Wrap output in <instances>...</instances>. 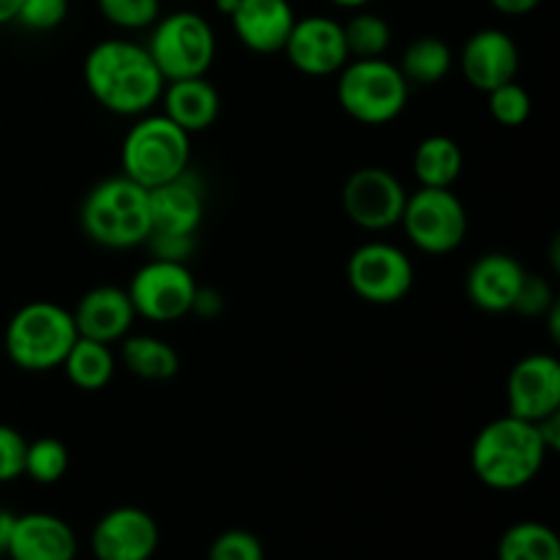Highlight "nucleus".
Instances as JSON below:
<instances>
[{"mask_svg":"<svg viewBox=\"0 0 560 560\" xmlns=\"http://www.w3.org/2000/svg\"><path fill=\"white\" fill-rule=\"evenodd\" d=\"M151 233L197 235L206 217V189L195 173H180L178 178L148 189Z\"/></svg>","mask_w":560,"mask_h":560,"instance_id":"16","label":"nucleus"},{"mask_svg":"<svg viewBox=\"0 0 560 560\" xmlns=\"http://www.w3.org/2000/svg\"><path fill=\"white\" fill-rule=\"evenodd\" d=\"M135 306H131L129 293L118 284H98L91 288L77 306L71 310L77 337L93 339V342L113 345L129 337L135 326Z\"/></svg>","mask_w":560,"mask_h":560,"instance_id":"17","label":"nucleus"},{"mask_svg":"<svg viewBox=\"0 0 560 560\" xmlns=\"http://www.w3.org/2000/svg\"><path fill=\"white\" fill-rule=\"evenodd\" d=\"M295 20L290 0H238L230 16L238 42L257 55L282 52Z\"/></svg>","mask_w":560,"mask_h":560,"instance_id":"19","label":"nucleus"},{"mask_svg":"<svg viewBox=\"0 0 560 560\" xmlns=\"http://www.w3.org/2000/svg\"><path fill=\"white\" fill-rule=\"evenodd\" d=\"M459 69L465 80L481 93L495 91L498 85H506L520 71V49L517 42L501 27H485L476 31L465 42L459 52Z\"/></svg>","mask_w":560,"mask_h":560,"instance_id":"15","label":"nucleus"},{"mask_svg":"<svg viewBox=\"0 0 560 560\" xmlns=\"http://www.w3.org/2000/svg\"><path fill=\"white\" fill-rule=\"evenodd\" d=\"M405 191L402 180L386 167H359L348 175L342 186V208L350 222L370 233L399 224L405 211Z\"/></svg>","mask_w":560,"mask_h":560,"instance_id":"11","label":"nucleus"},{"mask_svg":"<svg viewBox=\"0 0 560 560\" xmlns=\"http://www.w3.org/2000/svg\"><path fill=\"white\" fill-rule=\"evenodd\" d=\"M120 359L131 375L142 377V381H170L178 375L180 359L175 348L164 339L151 337V334H140V337H124L120 339Z\"/></svg>","mask_w":560,"mask_h":560,"instance_id":"23","label":"nucleus"},{"mask_svg":"<svg viewBox=\"0 0 560 560\" xmlns=\"http://www.w3.org/2000/svg\"><path fill=\"white\" fill-rule=\"evenodd\" d=\"M82 74L91 96L115 115H145L164 91V77L145 44L126 38H107L91 47Z\"/></svg>","mask_w":560,"mask_h":560,"instance_id":"1","label":"nucleus"},{"mask_svg":"<svg viewBox=\"0 0 560 560\" xmlns=\"http://www.w3.org/2000/svg\"><path fill=\"white\" fill-rule=\"evenodd\" d=\"M492 9L501 11V14L506 16H523V14H530V11L539 9L541 0H490Z\"/></svg>","mask_w":560,"mask_h":560,"instance_id":"38","label":"nucleus"},{"mask_svg":"<svg viewBox=\"0 0 560 560\" xmlns=\"http://www.w3.org/2000/svg\"><path fill=\"white\" fill-rule=\"evenodd\" d=\"M80 224L104 249H135L151 235L148 189L129 175H113L93 186L80 208Z\"/></svg>","mask_w":560,"mask_h":560,"instance_id":"3","label":"nucleus"},{"mask_svg":"<svg viewBox=\"0 0 560 560\" xmlns=\"http://www.w3.org/2000/svg\"><path fill=\"white\" fill-rule=\"evenodd\" d=\"M536 430H539L541 435V443L547 446V452H558L560 446V410L558 413H550L545 416L541 421H536Z\"/></svg>","mask_w":560,"mask_h":560,"instance_id":"37","label":"nucleus"},{"mask_svg":"<svg viewBox=\"0 0 560 560\" xmlns=\"http://www.w3.org/2000/svg\"><path fill=\"white\" fill-rule=\"evenodd\" d=\"M498 560H560V541L550 525L525 520L501 536Z\"/></svg>","mask_w":560,"mask_h":560,"instance_id":"26","label":"nucleus"},{"mask_svg":"<svg viewBox=\"0 0 560 560\" xmlns=\"http://www.w3.org/2000/svg\"><path fill=\"white\" fill-rule=\"evenodd\" d=\"M69 470V448L58 438H36L27 443L25 452V476L36 485H55Z\"/></svg>","mask_w":560,"mask_h":560,"instance_id":"28","label":"nucleus"},{"mask_svg":"<svg viewBox=\"0 0 560 560\" xmlns=\"http://www.w3.org/2000/svg\"><path fill=\"white\" fill-rule=\"evenodd\" d=\"M159 102L164 104V115L186 135H197L217 124L222 98L219 91L206 77H189V80L164 82V91Z\"/></svg>","mask_w":560,"mask_h":560,"instance_id":"21","label":"nucleus"},{"mask_svg":"<svg viewBox=\"0 0 560 560\" xmlns=\"http://www.w3.org/2000/svg\"><path fill=\"white\" fill-rule=\"evenodd\" d=\"M525 273L528 271L520 266L517 257L506 255V252H487L468 268L465 293H468L470 304L479 306L481 312H492V315L512 312Z\"/></svg>","mask_w":560,"mask_h":560,"instance_id":"18","label":"nucleus"},{"mask_svg":"<svg viewBox=\"0 0 560 560\" xmlns=\"http://www.w3.org/2000/svg\"><path fill=\"white\" fill-rule=\"evenodd\" d=\"M60 366L66 370L71 386L82 388V392H102L115 375V355L109 345L77 337Z\"/></svg>","mask_w":560,"mask_h":560,"instance_id":"24","label":"nucleus"},{"mask_svg":"<svg viewBox=\"0 0 560 560\" xmlns=\"http://www.w3.org/2000/svg\"><path fill=\"white\" fill-rule=\"evenodd\" d=\"M399 224L416 249L427 255H448L459 249L468 235V211L452 189L421 186L405 200Z\"/></svg>","mask_w":560,"mask_h":560,"instance_id":"8","label":"nucleus"},{"mask_svg":"<svg viewBox=\"0 0 560 560\" xmlns=\"http://www.w3.org/2000/svg\"><path fill=\"white\" fill-rule=\"evenodd\" d=\"M5 556L11 560H74L77 536L66 520L47 512L14 517Z\"/></svg>","mask_w":560,"mask_h":560,"instance_id":"20","label":"nucleus"},{"mask_svg":"<svg viewBox=\"0 0 560 560\" xmlns=\"http://www.w3.org/2000/svg\"><path fill=\"white\" fill-rule=\"evenodd\" d=\"M11 528H14V514L0 509V556H5V547H9Z\"/></svg>","mask_w":560,"mask_h":560,"instance_id":"39","label":"nucleus"},{"mask_svg":"<svg viewBox=\"0 0 560 560\" xmlns=\"http://www.w3.org/2000/svg\"><path fill=\"white\" fill-rule=\"evenodd\" d=\"M454 55L443 38L419 36L405 47L397 69L408 80V85H438L452 71Z\"/></svg>","mask_w":560,"mask_h":560,"instance_id":"25","label":"nucleus"},{"mask_svg":"<svg viewBox=\"0 0 560 560\" xmlns=\"http://www.w3.org/2000/svg\"><path fill=\"white\" fill-rule=\"evenodd\" d=\"M22 0H0V25H9L16 20V11H20Z\"/></svg>","mask_w":560,"mask_h":560,"instance_id":"40","label":"nucleus"},{"mask_svg":"<svg viewBox=\"0 0 560 560\" xmlns=\"http://www.w3.org/2000/svg\"><path fill=\"white\" fill-rule=\"evenodd\" d=\"M282 52L288 55L290 66L306 77L339 74L350 60L342 22L320 14L295 20Z\"/></svg>","mask_w":560,"mask_h":560,"instance_id":"12","label":"nucleus"},{"mask_svg":"<svg viewBox=\"0 0 560 560\" xmlns=\"http://www.w3.org/2000/svg\"><path fill=\"white\" fill-rule=\"evenodd\" d=\"M145 49L164 82L206 77L217 58V33L197 11H175L153 22Z\"/></svg>","mask_w":560,"mask_h":560,"instance_id":"7","label":"nucleus"},{"mask_svg":"<svg viewBox=\"0 0 560 560\" xmlns=\"http://www.w3.org/2000/svg\"><path fill=\"white\" fill-rule=\"evenodd\" d=\"M77 342L71 312L52 301H31L11 315L5 326V353L25 372H49L63 364Z\"/></svg>","mask_w":560,"mask_h":560,"instance_id":"4","label":"nucleus"},{"mask_svg":"<svg viewBox=\"0 0 560 560\" xmlns=\"http://www.w3.org/2000/svg\"><path fill=\"white\" fill-rule=\"evenodd\" d=\"M104 20L124 31H142L159 20L162 0H96Z\"/></svg>","mask_w":560,"mask_h":560,"instance_id":"29","label":"nucleus"},{"mask_svg":"<svg viewBox=\"0 0 560 560\" xmlns=\"http://www.w3.org/2000/svg\"><path fill=\"white\" fill-rule=\"evenodd\" d=\"M159 547V525L145 509L118 506L104 514L91 534L96 560H151Z\"/></svg>","mask_w":560,"mask_h":560,"instance_id":"14","label":"nucleus"},{"mask_svg":"<svg viewBox=\"0 0 560 560\" xmlns=\"http://www.w3.org/2000/svg\"><path fill=\"white\" fill-rule=\"evenodd\" d=\"M27 441L9 424H0V485L25 476Z\"/></svg>","mask_w":560,"mask_h":560,"instance_id":"33","label":"nucleus"},{"mask_svg":"<svg viewBox=\"0 0 560 560\" xmlns=\"http://www.w3.org/2000/svg\"><path fill=\"white\" fill-rule=\"evenodd\" d=\"M334 5H339V9H364L370 0H331Z\"/></svg>","mask_w":560,"mask_h":560,"instance_id":"42","label":"nucleus"},{"mask_svg":"<svg viewBox=\"0 0 560 560\" xmlns=\"http://www.w3.org/2000/svg\"><path fill=\"white\" fill-rule=\"evenodd\" d=\"M487 102H490L492 118L501 126H509V129H517V126H523L530 118L528 91L523 85H517L514 80L487 93Z\"/></svg>","mask_w":560,"mask_h":560,"instance_id":"30","label":"nucleus"},{"mask_svg":"<svg viewBox=\"0 0 560 560\" xmlns=\"http://www.w3.org/2000/svg\"><path fill=\"white\" fill-rule=\"evenodd\" d=\"M222 312V295L211 288H200L197 284V293H195V304H191V315H200V317H217Z\"/></svg>","mask_w":560,"mask_h":560,"instance_id":"36","label":"nucleus"},{"mask_svg":"<svg viewBox=\"0 0 560 560\" xmlns=\"http://www.w3.org/2000/svg\"><path fill=\"white\" fill-rule=\"evenodd\" d=\"M191 137L167 115H145L124 137V175L145 189L162 186L189 170Z\"/></svg>","mask_w":560,"mask_h":560,"instance_id":"6","label":"nucleus"},{"mask_svg":"<svg viewBox=\"0 0 560 560\" xmlns=\"http://www.w3.org/2000/svg\"><path fill=\"white\" fill-rule=\"evenodd\" d=\"M217 3V11L224 16H233V11L238 9V0H213Z\"/></svg>","mask_w":560,"mask_h":560,"instance_id":"41","label":"nucleus"},{"mask_svg":"<svg viewBox=\"0 0 560 560\" xmlns=\"http://www.w3.org/2000/svg\"><path fill=\"white\" fill-rule=\"evenodd\" d=\"M463 148L448 135H430L416 145L413 173L421 186L432 189H452L463 175Z\"/></svg>","mask_w":560,"mask_h":560,"instance_id":"22","label":"nucleus"},{"mask_svg":"<svg viewBox=\"0 0 560 560\" xmlns=\"http://www.w3.org/2000/svg\"><path fill=\"white\" fill-rule=\"evenodd\" d=\"M69 16V0H22L16 22L27 31L47 33L63 25Z\"/></svg>","mask_w":560,"mask_h":560,"instance_id":"31","label":"nucleus"},{"mask_svg":"<svg viewBox=\"0 0 560 560\" xmlns=\"http://www.w3.org/2000/svg\"><path fill=\"white\" fill-rule=\"evenodd\" d=\"M151 246L153 257L173 262H189V257L197 249V235H170V233H151L145 241Z\"/></svg>","mask_w":560,"mask_h":560,"instance_id":"35","label":"nucleus"},{"mask_svg":"<svg viewBox=\"0 0 560 560\" xmlns=\"http://www.w3.org/2000/svg\"><path fill=\"white\" fill-rule=\"evenodd\" d=\"M509 416L541 421L560 410V361L550 353H530L512 366L506 381Z\"/></svg>","mask_w":560,"mask_h":560,"instance_id":"13","label":"nucleus"},{"mask_svg":"<svg viewBox=\"0 0 560 560\" xmlns=\"http://www.w3.org/2000/svg\"><path fill=\"white\" fill-rule=\"evenodd\" d=\"M556 304V295H552V288L539 277H530L525 273V282L520 288L517 301H514V310L525 317H545V312Z\"/></svg>","mask_w":560,"mask_h":560,"instance_id":"34","label":"nucleus"},{"mask_svg":"<svg viewBox=\"0 0 560 560\" xmlns=\"http://www.w3.org/2000/svg\"><path fill=\"white\" fill-rule=\"evenodd\" d=\"M126 293H129L137 317H145L151 323H173L191 315L197 279L189 271V262L153 257L145 266L137 268Z\"/></svg>","mask_w":560,"mask_h":560,"instance_id":"9","label":"nucleus"},{"mask_svg":"<svg viewBox=\"0 0 560 560\" xmlns=\"http://www.w3.org/2000/svg\"><path fill=\"white\" fill-rule=\"evenodd\" d=\"M208 560H266L260 539L249 530H224L211 541Z\"/></svg>","mask_w":560,"mask_h":560,"instance_id":"32","label":"nucleus"},{"mask_svg":"<svg viewBox=\"0 0 560 560\" xmlns=\"http://www.w3.org/2000/svg\"><path fill=\"white\" fill-rule=\"evenodd\" d=\"M547 454L550 452L541 443L534 421L506 413L481 427L470 446V465L481 485L512 492L530 485L541 474Z\"/></svg>","mask_w":560,"mask_h":560,"instance_id":"2","label":"nucleus"},{"mask_svg":"<svg viewBox=\"0 0 560 560\" xmlns=\"http://www.w3.org/2000/svg\"><path fill=\"white\" fill-rule=\"evenodd\" d=\"M337 98L345 113L364 126H386L405 113L410 85L402 71L383 58H353L342 66Z\"/></svg>","mask_w":560,"mask_h":560,"instance_id":"5","label":"nucleus"},{"mask_svg":"<svg viewBox=\"0 0 560 560\" xmlns=\"http://www.w3.org/2000/svg\"><path fill=\"white\" fill-rule=\"evenodd\" d=\"M350 58H383L392 44V25L381 14L359 11L342 25Z\"/></svg>","mask_w":560,"mask_h":560,"instance_id":"27","label":"nucleus"},{"mask_svg":"<svg viewBox=\"0 0 560 560\" xmlns=\"http://www.w3.org/2000/svg\"><path fill=\"white\" fill-rule=\"evenodd\" d=\"M413 277L410 257L386 241H366L348 260L350 288L366 304H397L410 293Z\"/></svg>","mask_w":560,"mask_h":560,"instance_id":"10","label":"nucleus"}]
</instances>
